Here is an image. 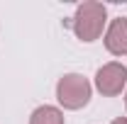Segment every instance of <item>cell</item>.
<instances>
[{
	"label": "cell",
	"mask_w": 127,
	"mask_h": 124,
	"mask_svg": "<svg viewBox=\"0 0 127 124\" xmlns=\"http://www.w3.org/2000/svg\"><path fill=\"white\" fill-rule=\"evenodd\" d=\"M105 24H108V7L103 2H95V0L81 2L78 7H76L73 20H71L73 34L78 37L81 41H86V44L100 39Z\"/></svg>",
	"instance_id": "6da1fadb"
},
{
	"label": "cell",
	"mask_w": 127,
	"mask_h": 124,
	"mask_svg": "<svg viewBox=\"0 0 127 124\" xmlns=\"http://www.w3.org/2000/svg\"><path fill=\"white\" fill-rule=\"evenodd\" d=\"M125 107H127V93H125Z\"/></svg>",
	"instance_id": "52a82bcc"
},
{
	"label": "cell",
	"mask_w": 127,
	"mask_h": 124,
	"mask_svg": "<svg viewBox=\"0 0 127 124\" xmlns=\"http://www.w3.org/2000/svg\"><path fill=\"white\" fill-rule=\"evenodd\" d=\"M105 49L112 56H127V17H115L105 29Z\"/></svg>",
	"instance_id": "277c9868"
},
{
	"label": "cell",
	"mask_w": 127,
	"mask_h": 124,
	"mask_svg": "<svg viewBox=\"0 0 127 124\" xmlns=\"http://www.w3.org/2000/svg\"><path fill=\"white\" fill-rule=\"evenodd\" d=\"M93 85L81 73H66L56 83V100L64 109H81L91 102Z\"/></svg>",
	"instance_id": "7a4b0ae2"
},
{
	"label": "cell",
	"mask_w": 127,
	"mask_h": 124,
	"mask_svg": "<svg viewBox=\"0 0 127 124\" xmlns=\"http://www.w3.org/2000/svg\"><path fill=\"white\" fill-rule=\"evenodd\" d=\"M30 124H66L64 112L54 105H42L30 114Z\"/></svg>",
	"instance_id": "5b68a950"
},
{
	"label": "cell",
	"mask_w": 127,
	"mask_h": 124,
	"mask_svg": "<svg viewBox=\"0 0 127 124\" xmlns=\"http://www.w3.org/2000/svg\"><path fill=\"white\" fill-rule=\"evenodd\" d=\"M112 124H127V117H117V119H112Z\"/></svg>",
	"instance_id": "8992f818"
},
{
	"label": "cell",
	"mask_w": 127,
	"mask_h": 124,
	"mask_svg": "<svg viewBox=\"0 0 127 124\" xmlns=\"http://www.w3.org/2000/svg\"><path fill=\"white\" fill-rule=\"evenodd\" d=\"M95 88L105 97L120 95L127 88V66H122L120 61H110L105 66H100L95 73Z\"/></svg>",
	"instance_id": "3957f363"
}]
</instances>
